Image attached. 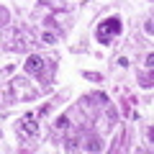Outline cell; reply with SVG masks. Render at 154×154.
Segmentation results:
<instances>
[{"label":"cell","instance_id":"cell-1","mask_svg":"<svg viewBox=\"0 0 154 154\" xmlns=\"http://www.w3.org/2000/svg\"><path fill=\"white\" fill-rule=\"evenodd\" d=\"M23 67H26L28 75L36 77L38 82H49V80H51V72H54V62H51V59H44V57H36V54L28 57Z\"/></svg>","mask_w":154,"mask_h":154},{"label":"cell","instance_id":"cell-2","mask_svg":"<svg viewBox=\"0 0 154 154\" xmlns=\"http://www.w3.org/2000/svg\"><path fill=\"white\" fill-rule=\"evenodd\" d=\"M118 33H121V18L110 16L98 26V41L100 44H113V38L118 36Z\"/></svg>","mask_w":154,"mask_h":154},{"label":"cell","instance_id":"cell-3","mask_svg":"<svg viewBox=\"0 0 154 154\" xmlns=\"http://www.w3.org/2000/svg\"><path fill=\"white\" fill-rule=\"evenodd\" d=\"M36 118H38L36 113H26L21 121H18V131L28 134V136H36V134H38V123H36Z\"/></svg>","mask_w":154,"mask_h":154},{"label":"cell","instance_id":"cell-4","mask_svg":"<svg viewBox=\"0 0 154 154\" xmlns=\"http://www.w3.org/2000/svg\"><path fill=\"white\" fill-rule=\"evenodd\" d=\"M13 38H16V44H11V49H28V46L33 44V41H31V36H28L26 31H18Z\"/></svg>","mask_w":154,"mask_h":154},{"label":"cell","instance_id":"cell-5","mask_svg":"<svg viewBox=\"0 0 154 154\" xmlns=\"http://www.w3.org/2000/svg\"><path fill=\"white\" fill-rule=\"evenodd\" d=\"M54 128L57 131H67V128H69V116H59L57 123H54Z\"/></svg>","mask_w":154,"mask_h":154},{"label":"cell","instance_id":"cell-6","mask_svg":"<svg viewBox=\"0 0 154 154\" xmlns=\"http://www.w3.org/2000/svg\"><path fill=\"white\" fill-rule=\"evenodd\" d=\"M41 41H44V44H57L59 36H57L54 31H44V33H41Z\"/></svg>","mask_w":154,"mask_h":154},{"label":"cell","instance_id":"cell-7","mask_svg":"<svg viewBox=\"0 0 154 154\" xmlns=\"http://www.w3.org/2000/svg\"><path fill=\"white\" fill-rule=\"evenodd\" d=\"M5 21H8V13L0 8V26H5Z\"/></svg>","mask_w":154,"mask_h":154}]
</instances>
